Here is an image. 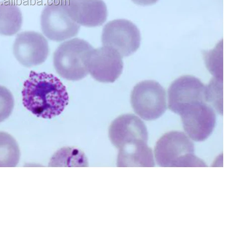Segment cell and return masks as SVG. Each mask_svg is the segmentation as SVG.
Wrapping results in <instances>:
<instances>
[{"label":"cell","instance_id":"1","mask_svg":"<svg viewBox=\"0 0 248 248\" xmlns=\"http://www.w3.org/2000/svg\"><path fill=\"white\" fill-rule=\"evenodd\" d=\"M24 107L38 117L51 119L61 114L69 103L66 87L52 74L31 71L22 91Z\"/></svg>","mask_w":248,"mask_h":248},{"label":"cell","instance_id":"2","mask_svg":"<svg viewBox=\"0 0 248 248\" xmlns=\"http://www.w3.org/2000/svg\"><path fill=\"white\" fill-rule=\"evenodd\" d=\"M194 145L185 134L172 131L164 134L156 143L155 155L161 167H205L194 155Z\"/></svg>","mask_w":248,"mask_h":248},{"label":"cell","instance_id":"3","mask_svg":"<svg viewBox=\"0 0 248 248\" xmlns=\"http://www.w3.org/2000/svg\"><path fill=\"white\" fill-rule=\"evenodd\" d=\"M93 49L87 41L78 38L62 43L54 53L53 64L57 73L69 80L85 78L89 74L86 61Z\"/></svg>","mask_w":248,"mask_h":248},{"label":"cell","instance_id":"4","mask_svg":"<svg viewBox=\"0 0 248 248\" xmlns=\"http://www.w3.org/2000/svg\"><path fill=\"white\" fill-rule=\"evenodd\" d=\"M131 102L135 112L147 121L159 118L167 109L166 92L155 80L139 82L133 90Z\"/></svg>","mask_w":248,"mask_h":248},{"label":"cell","instance_id":"5","mask_svg":"<svg viewBox=\"0 0 248 248\" xmlns=\"http://www.w3.org/2000/svg\"><path fill=\"white\" fill-rule=\"evenodd\" d=\"M41 30L51 40L60 41L77 36L80 25L70 17L66 0H53L45 7L41 15Z\"/></svg>","mask_w":248,"mask_h":248},{"label":"cell","instance_id":"6","mask_svg":"<svg viewBox=\"0 0 248 248\" xmlns=\"http://www.w3.org/2000/svg\"><path fill=\"white\" fill-rule=\"evenodd\" d=\"M101 41L103 46L111 48L122 57H128L139 48L141 36L137 26L130 20H112L103 28Z\"/></svg>","mask_w":248,"mask_h":248},{"label":"cell","instance_id":"7","mask_svg":"<svg viewBox=\"0 0 248 248\" xmlns=\"http://www.w3.org/2000/svg\"><path fill=\"white\" fill-rule=\"evenodd\" d=\"M178 115L181 117L185 131L196 141H203L207 139L216 126V113L206 102H198L186 107Z\"/></svg>","mask_w":248,"mask_h":248},{"label":"cell","instance_id":"8","mask_svg":"<svg viewBox=\"0 0 248 248\" xmlns=\"http://www.w3.org/2000/svg\"><path fill=\"white\" fill-rule=\"evenodd\" d=\"M49 52L48 41L40 33L27 31L19 33L16 37L13 53L19 63L27 67L38 66L44 63Z\"/></svg>","mask_w":248,"mask_h":248},{"label":"cell","instance_id":"9","mask_svg":"<svg viewBox=\"0 0 248 248\" xmlns=\"http://www.w3.org/2000/svg\"><path fill=\"white\" fill-rule=\"evenodd\" d=\"M121 55L108 47L93 49L88 55L86 65L92 77L96 80L114 82L120 76L123 69Z\"/></svg>","mask_w":248,"mask_h":248},{"label":"cell","instance_id":"10","mask_svg":"<svg viewBox=\"0 0 248 248\" xmlns=\"http://www.w3.org/2000/svg\"><path fill=\"white\" fill-rule=\"evenodd\" d=\"M206 90V86L195 77L184 76L179 78L169 89L170 109L178 114L186 107L198 102L207 103Z\"/></svg>","mask_w":248,"mask_h":248},{"label":"cell","instance_id":"11","mask_svg":"<svg viewBox=\"0 0 248 248\" xmlns=\"http://www.w3.org/2000/svg\"><path fill=\"white\" fill-rule=\"evenodd\" d=\"M109 137L117 148L140 141L148 142V132L145 124L132 114L122 115L115 119L109 129Z\"/></svg>","mask_w":248,"mask_h":248},{"label":"cell","instance_id":"12","mask_svg":"<svg viewBox=\"0 0 248 248\" xmlns=\"http://www.w3.org/2000/svg\"><path fill=\"white\" fill-rule=\"evenodd\" d=\"M70 17L79 25L87 27L102 26L107 19V6L103 0H66Z\"/></svg>","mask_w":248,"mask_h":248},{"label":"cell","instance_id":"13","mask_svg":"<svg viewBox=\"0 0 248 248\" xmlns=\"http://www.w3.org/2000/svg\"><path fill=\"white\" fill-rule=\"evenodd\" d=\"M118 155V167H154L152 150L147 142L140 141L125 144L120 148Z\"/></svg>","mask_w":248,"mask_h":248},{"label":"cell","instance_id":"14","mask_svg":"<svg viewBox=\"0 0 248 248\" xmlns=\"http://www.w3.org/2000/svg\"><path fill=\"white\" fill-rule=\"evenodd\" d=\"M23 15L19 7L10 1L0 2V34L12 36L21 29Z\"/></svg>","mask_w":248,"mask_h":248},{"label":"cell","instance_id":"15","mask_svg":"<svg viewBox=\"0 0 248 248\" xmlns=\"http://www.w3.org/2000/svg\"><path fill=\"white\" fill-rule=\"evenodd\" d=\"M20 150L16 140L9 134L0 132V168H14L20 159Z\"/></svg>","mask_w":248,"mask_h":248},{"label":"cell","instance_id":"16","mask_svg":"<svg viewBox=\"0 0 248 248\" xmlns=\"http://www.w3.org/2000/svg\"><path fill=\"white\" fill-rule=\"evenodd\" d=\"M206 102L220 114H223V80L213 78L206 86Z\"/></svg>","mask_w":248,"mask_h":248},{"label":"cell","instance_id":"17","mask_svg":"<svg viewBox=\"0 0 248 248\" xmlns=\"http://www.w3.org/2000/svg\"><path fill=\"white\" fill-rule=\"evenodd\" d=\"M218 47L206 53L205 64L215 78L223 80V48L219 51Z\"/></svg>","mask_w":248,"mask_h":248},{"label":"cell","instance_id":"18","mask_svg":"<svg viewBox=\"0 0 248 248\" xmlns=\"http://www.w3.org/2000/svg\"><path fill=\"white\" fill-rule=\"evenodd\" d=\"M14 108V98L6 88L0 86V123L8 119Z\"/></svg>","mask_w":248,"mask_h":248},{"label":"cell","instance_id":"19","mask_svg":"<svg viewBox=\"0 0 248 248\" xmlns=\"http://www.w3.org/2000/svg\"><path fill=\"white\" fill-rule=\"evenodd\" d=\"M132 1L137 5L146 6L156 3L158 0H132Z\"/></svg>","mask_w":248,"mask_h":248}]
</instances>
